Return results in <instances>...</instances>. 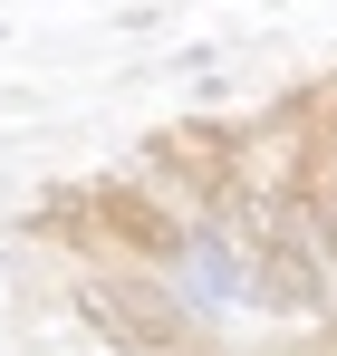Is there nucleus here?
<instances>
[{"instance_id": "20e7f679", "label": "nucleus", "mask_w": 337, "mask_h": 356, "mask_svg": "<svg viewBox=\"0 0 337 356\" xmlns=\"http://www.w3.org/2000/svg\"><path fill=\"white\" fill-rule=\"evenodd\" d=\"M29 232H39V241H68V250H97V202H87V183H58V193H39Z\"/></svg>"}, {"instance_id": "f257e3e1", "label": "nucleus", "mask_w": 337, "mask_h": 356, "mask_svg": "<svg viewBox=\"0 0 337 356\" xmlns=\"http://www.w3.org/2000/svg\"><path fill=\"white\" fill-rule=\"evenodd\" d=\"M116 174L145 183L173 222L203 232V222H222V212H231V183H241V125H231V116H173L164 135H145Z\"/></svg>"}, {"instance_id": "7ed1b4c3", "label": "nucleus", "mask_w": 337, "mask_h": 356, "mask_svg": "<svg viewBox=\"0 0 337 356\" xmlns=\"http://www.w3.org/2000/svg\"><path fill=\"white\" fill-rule=\"evenodd\" d=\"M87 202H97V250L135 260V270H155V280H173V270H183V250H193V222H173V212L145 193V183L97 174V183H87Z\"/></svg>"}, {"instance_id": "f03ea898", "label": "nucleus", "mask_w": 337, "mask_h": 356, "mask_svg": "<svg viewBox=\"0 0 337 356\" xmlns=\"http://www.w3.org/2000/svg\"><path fill=\"white\" fill-rule=\"evenodd\" d=\"M77 318L107 337L116 356H183L193 347V308L155 270H87L77 280Z\"/></svg>"}]
</instances>
